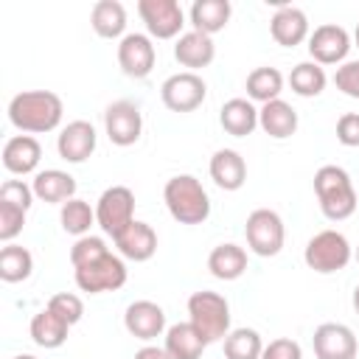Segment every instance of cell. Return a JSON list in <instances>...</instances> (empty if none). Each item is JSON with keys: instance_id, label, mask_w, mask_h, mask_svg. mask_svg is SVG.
<instances>
[{"instance_id": "cell-9", "label": "cell", "mask_w": 359, "mask_h": 359, "mask_svg": "<svg viewBox=\"0 0 359 359\" xmlns=\"http://www.w3.org/2000/svg\"><path fill=\"white\" fill-rule=\"evenodd\" d=\"M160 98L165 104V109L171 112H194L205 104L208 98V84L199 73H191V70H182V73H174L163 81L160 87Z\"/></svg>"}, {"instance_id": "cell-3", "label": "cell", "mask_w": 359, "mask_h": 359, "mask_svg": "<svg viewBox=\"0 0 359 359\" xmlns=\"http://www.w3.org/2000/svg\"><path fill=\"white\" fill-rule=\"evenodd\" d=\"M163 202L171 219L180 224H202L210 216V196L194 174L171 177L163 188Z\"/></svg>"}, {"instance_id": "cell-37", "label": "cell", "mask_w": 359, "mask_h": 359, "mask_svg": "<svg viewBox=\"0 0 359 359\" xmlns=\"http://www.w3.org/2000/svg\"><path fill=\"white\" fill-rule=\"evenodd\" d=\"M25 216H28V210L14 208V205H8V202H0V241H3V244H11V241L22 233Z\"/></svg>"}, {"instance_id": "cell-12", "label": "cell", "mask_w": 359, "mask_h": 359, "mask_svg": "<svg viewBox=\"0 0 359 359\" xmlns=\"http://www.w3.org/2000/svg\"><path fill=\"white\" fill-rule=\"evenodd\" d=\"M154 62H157V48L149 34L132 31L118 42V67L123 70V76L146 79L154 70Z\"/></svg>"}, {"instance_id": "cell-39", "label": "cell", "mask_w": 359, "mask_h": 359, "mask_svg": "<svg viewBox=\"0 0 359 359\" xmlns=\"http://www.w3.org/2000/svg\"><path fill=\"white\" fill-rule=\"evenodd\" d=\"M334 84H337V90H339L342 95L359 101V59L342 62V65L337 67V73H334Z\"/></svg>"}, {"instance_id": "cell-32", "label": "cell", "mask_w": 359, "mask_h": 359, "mask_svg": "<svg viewBox=\"0 0 359 359\" xmlns=\"http://www.w3.org/2000/svg\"><path fill=\"white\" fill-rule=\"evenodd\" d=\"M34 272V255L20 244H6L0 250V280L20 283L28 280Z\"/></svg>"}, {"instance_id": "cell-19", "label": "cell", "mask_w": 359, "mask_h": 359, "mask_svg": "<svg viewBox=\"0 0 359 359\" xmlns=\"http://www.w3.org/2000/svg\"><path fill=\"white\" fill-rule=\"evenodd\" d=\"M39 160H42V146L34 135H14L3 146V165L8 174H17V177L34 174Z\"/></svg>"}, {"instance_id": "cell-8", "label": "cell", "mask_w": 359, "mask_h": 359, "mask_svg": "<svg viewBox=\"0 0 359 359\" xmlns=\"http://www.w3.org/2000/svg\"><path fill=\"white\" fill-rule=\"evenodd\" d=\"M126 264L121 255L115 252H107L104 258L98 261H90L84 266H76L73 269V278H76V286L87 294H104V292H115L126 283Z\"/></svg>"}, {"instance_id": "cell-10", "label": "cell", "mask_w": 359, "mask_h": 359, "mask_svg": "<svg viewBox=\"0 0 359 359\" xmlns=\"http://www.w3.org/2000/svg\"><path fill=\"white\" fill-rule=\"evenodd\" d=\"M137 14L154 39H174L182 36L185 11L177 0H137Z\"/></svg>"}, {"instance_id": "cell-31", "label": "cell", "mask_w": 359, "mask_h": 359, "mask_svg": "<svg viewBox=\"0 0 359 359\" xmlns=\"http://www.w3.org/2000/svg\"><path fill=\"white\" fill-rule=\"evenodd\" d=\"M325 84H328V76H325L323 65H317V62H311V59L294 65L292 73H289V87H292V93L300 95V98H314V95H320V93L325 90Z\"/></svg>"}, {"instance_id": "cell-15", "label": "cell", "mask_w": 359, "mask_h": 359, "mask_svg": "<svg viewBox=\"0 0 359 359\" xmlns=\"http://www.w3.org/2000/svg\"><path fill=\"white\" fill-rule=\"evenodd\" d=\"M123 328L143 342L157 339L160 334H165V311L163 306H157L154 300H135L126 306L123 311Z\"/></svg>"}, {"instance_id": "cell-13", "label": "cell", "mask_w": 359, "mask_h": 359, "mask_svg": "<svg viewBox=\"0 0 359 359\" xmlns=\"http://www.w3.org/2000/svg\"><path fill=\"white\" fill-rule=\"evenodd\" d=\"M351 50V34L337 22H323L309 34V53L317 65H342Z\"/></svg>"}, {"instance_id": "cell-35", "label": "cell", "mask_w": 359, "mask_h": 359, "mask_svg": "<svg viewBox=\"0 0 359 359\" xmlns=\"http://www.w3.org/2000/svg\"><path fill=\"white\" fill-rule=\"evenodd\" d=\"M107 252H109V247H107V241H104L101 236H81V238H76V244L70 247V264H73V269H76V266H84V264H90V261L104 258Z\"/></svg>"}, {"instance_id": "cell-24", "label": "cell", "mask_w": 359, "mask_h": 359, "mask_svg": "<svg viewBox=\"0 0 359 359\" xmlns=\"http://www.w3.org/2000/svg\"><path fill=\"white\" fill-rule=\"evenodd\" d=\"M219 123L233 137H247L258 129V109L250 98H230L219 109Z\"/></svg>"}, {"instance_id": "cell-25", "label": "cell", "mask_w": 359, "mask_h": 359, "mask_svg": "<svg viewBox=\"0 0 359 359\" xmlns=\"http://www.w3.org/2000/svg\"><path fill=\"white\" fill-rule=\"evenodd\" d=\"M163 348L168 351L171 359H202L208 342L191 323H174V325L165 328Z\"/></svg>"}, {"instance_id": "cell-44", "label": "cell", "mask_w": 359, "mask_h": 359, "mask_svg": "<svg viewBox=\"0 0 359 359\" xmlns=\"http://www.w3.org/2000/svg\"><path fill=\"white\" fill-rule=\"evenodd\" d=\"M353 42H356V48H359V22H356V31H353Z\"/></svg>"}, {"instance_id": "cell-1", "label": "cell", "mask_w": 359, "mask_h": 359, "mask_svg": "<svg viewBox=\"0 0 359 359\" xmlns=\"http://www.w3.org/2000/svg\"><path fill=\"white\" fill-rule=\"evenodd\" d=\"M65 104L50 90H22L8 101V121L22 135H45L62 123Z\"/></svg>"}, {"instance_id": "cell-30", "label": "cell", "mask_w": 359, "mask_h": 359, "mask_svg": "<svg viewBox=\"0 0 359 359\" xmlns=\"http://www.w3.org/2000/svg\"><path fill=\"white\" fill-rule=\"evenodd\" d=\"M283 73L278 70V67H269V65H264V67H255L250 76H247V98L250 101H258V104H269V101H275V98H280V93H283Z\"/></svg>"}, {"instance_id": "cell-45", "label": "cell", "mask_w": 359, "mask_h": 359, "mask_svg": "<svg viewBox=\"0 0 359 359\" xmlns=\"http://www.w3.org/2000/svg\"><path fill=\"white\" fill-rule=\"evenodd\" d=\"M14 359H36V356H31V353H20V356H14Z\"/></svg>"}, {"instance_id": "cell-27", "label": "cell", "mask_w": 359, "mask_h": 359, "mask_svg": "<svg viewBox=\"0 0 359 359\" xmlns=\"http://www.w3.org/2000/svg\"><path fill=\"white\" fill-rule=\"evenodd\" d=\"M208 269L219 280H238L247 272V250L233 241L219 244L208 255Z\"/></svg>"}, {"instance_id": "cell-7", "label": "cell", "mask_w": 359, "mask_h": 359, "mask_svg": "<svg viewBox=\"0 0 359 359\" xmlns=\"http://www.w3.org/2000/svg\"><path fill=\"white\" fill-rule=\"evenodd\" d=\"M132 222H135V194H132V188H126V185L107 188L95 202V224L107 236L118 238Z\"/></svg>"}, {"instance_id": "cell-11", "label": "cell", "mask_w": 359, "mask_h": 359, "mask_svg": "<svg viewBox=\"0 0 359 359\" xmlns=\"http://www.w3.org/2000/svg\"><path fill=\"white\" fill-rule=\"evenodd\" d=\"M104 132L115 146H135L143 135L140 107L132 101H112L104 109Z\"/></svg>"}, {"instance_id": "cell-29", "label": "cell", "mask_w": 359, "mask_h": 359, "mask_svg": "<svg viewBox=\"0 0 359 359\" xmlns=\"http://www.w3.org/2000/svg\"><path fill=\"white\" fill-rule=\"evenodd\" d=\"M28 331H31V339H34L39 348L53 351V348H62V345L67 342V331H70V325H67L59 314H53V311L45 306L42 311H36V314L31 317Z\"/></svg>"}, {"instance_id": "cell-14", "label": "cell", "mask_w": 359, "mask_h": 359, "mask_svg": "<svg viewBox=\"0 0 359 359\" xmlns=\"http://www.w3.org/2000/svg\"><path fill=\"white\" fill-rule=\"evenodd\" d=\"M317 359H356L359 339L345 323H323L314 328L311 337Z\"/></svg>"}, {"instance_id": "cell-17", "label": "cell", "mask_w": 359, "mask_h": 359, "mask_svg": "<svg viewBox=\"0 0 359 359\" xmlns=\"http://www.w3.org/2000/svg\"><path fill=\"white\" fill-rule=\"evenodd\" d=\"M115 247H118V255L123 261H135V264H143L149 261L154 252H157V233L151 224L135 219L118 238H112Z\"/></svg>"}, {"instance_id": "cell-41", "label": "cell", "mask_w": 359, "mask_h": 359, "mask_svg": "<svg viewBox=\"0 0 359 359\" xmlns=\"http://www.w3.org/2000/svg\"><path fill=\"white\" fill-rule=\"evenodd\" d=\"M337 140L348 149L359 146V112H345L337 121Z\"/></svg>"}, {"instance_id": "cell-23", "label": "cell", "mask_w": 359, "mask_h": 359, "mask_svg": "<svg viewBox=\"0 0 359 359\" xmlns=\"http://www.w3.org/2000/svg\"><path fill=\"white\" fill-rule=\"evenodd\" d=\"M258 126L264 129V135H269L275 140H286V137H292L297 132V112L283 98H275L269 104H261Z\"/></svg>"}, {"instance_id": "cell-16", "label": "cell", "mask_w": 359, "mask_h": 359, "mask_svg": "<svg viewBox=\"0 0 359 359\" xmlns=\"http://www.w3.org/2000/svg\"><path fill=\"white\" fill-rule=\"evenodd\" d=\"M95 143H98V135L90 121H70L67 126H62L56 137V151L67 163H84L95 151Z\"/></svg>"}, {"instance_id": "cell-33", "label": "cell", "mask_w": 359, "mask_h": 359, "mask_svg": "<svg viewBox=\"0 0 359 359\" xmlns=\"http://www.w3.org/2000/svg\"><path fill=\"white\" fill-rule=\"evenodd\" d=\"M224 342V359H261L264 353V339L255 328H230V334L222 339Z\"/></svg>"}, {"instance_id": "cell-20", "label": "cell", "mask_w": 359, "mask_h": 359, "mask_svg": "<svg viewBox=\"0 0 359 359\" xmlns=\"http://www.w3.org/2000/svg\"><path fill=\"white\" fill-rule=\"evenodd\" d=\"M174 59L188 67L191 73L208 67L213 59H216V45H213V36L208 34H199V31H185L182 36H177L174 42Z\"/></svg>"}, {"instance_id": "cell-5", "label": "cell", "mask_w": 359, "mask_h": 359, "mask_svg": "<svg viewBox=\"0 0 359 359\" xmlns=\"http://www.w3.org/2000/svg\"><path fill=\"white\" fill-rule=\"evenodd\" d=\"M353 258V247L351 241L339 233V230H320L309 238L306 250H303V261L309 269H314L317 275H334L339 269H345Z\"/></svg>"}, {"instance_id": "cell-40", "label": "cell", "mask_w": 359, "mask_h": 359, "mask_svg": "<svg viewBox=\"0 0 359 359\" xmlns=\"http://www.w3.org/2000/svg\"><path fill=\"white\" fill-rule=\"evenodd\" d=\"M261 359H303V348L292 337H278L269 345H264Z\"/></svg>"}, {"instance_id": "cell-43", "label": "cell", "mask_w": 359, "mask_h": 359, "mask_svg": "<svg viewBox=\"0 0 359 359\" xmlns=\"http://www.w3.org/2000/svg\"><path fill=\"white\" fill-rule=\"evenodd\" d=\"M351 303H353V311L359 314V283H356V289H353V297H351Z\"/></svg>"}, {"instance_id": "cell-6", "label": "cell", "mask_w": 359, "mask_h": 359, "mask_svg": "<svg viewBox=\"0 0 359 359\" xmlns=\"http://www.w3.org/2000/svg\"><path fill=\"white\" fill-rule=\"evenodd\" d=\"M244 236H247V247L250 252L261 255V258H272L283 250V241H286V227H283V219L269 210V208H255L250 216H247V224H244Z\"/></svg>"}, {"instance_id": "cell-34", "label": "cell", "mask_w": 359, "mask_h": 359, "mask_svg": "<svg viewBox=\"0 0 359 359\" xmlns=\"http://www.w3.org/2000/svg\"><path fill=\"white\" fill-rule=\"evenodd\" d=\"M59 222H62V230L81 238V236H90V227L95 224V208H90V202L73 196L70 202L62 205L59 210Z\"/></svg>"}, {"instance_id": "cell-46", "label": "cell", "mask_w": 359, "mask_h": 359, "mask_svg": "<svg viewBox=\"0 0 359 359\" xmlns=\"http://www.w3.org/2000/svg\"><path fill=\"white\" fill-rule=\"evenodd\" d=\"M353 258H356V264H359V247H356V252H353Z\"/></svg>"}, {"instance_id": "cell-4", "label": "cell", "mask_w": 359, "mask_h": 359, "mask_svg": "<svg viewBox=\"0 0 359 359\" xmlns=\"http://www.w3.org/2000/svg\"><path fill=\"white\" fill-rule=\"evenodd\" d=\"M188 323L205 337V342H222L230 334V303L224 294L202 289L188 297Z\"/></svg>"}, {"instance_id": "cell-26", "label": "cell", "mask_w": 359, "mask_h": 359, "mask_svg": "<svg viewBox=\"0 0 359 359\" xmlns=\"http://www.w3.org/2000/svg\"><path fill=\"white\" fill-rule=\"evenodd\" d=\"M230 14H233L230 0H196L191 6V11H188L194 31L208 34V36L224 31L227 22H230Z\"/></svg>"}, {"instance_id": "cell-2", "label": "cell", "mask_w": 359, "mask_h": 359, "mask_svg": "<svg viewBox=\"0 0 359 359\" xmlns=\"http://www.w3.org/2000/svg\"><path fill=\"white\" fill-rule=\"evenodd\" d=\"M314 194L328 222H345L356 210V191L342 165H320L314 174Z\"/></svg>"}, {"instance_id": "cell-38", "label": "cell", "mask_w": 359, "mask_h": 359, "mask_svg": "<svg viewBox=\"0 0 359 359\" xmlns=\"http://www.w3.org/2000/svg\"><path fill=\"white\" fill-rule=\"evenodd\" d=\"M34 199H36L34 196V188L28 182H22V180H6L0 185V202H8V205L22 208V210H31Z\"/></svg>"}, {"instance_id": "cell-28", "label": "cell", "mask_w": 359, "mask_h": 359, "mask_svg": "<svg viewBox=\"0 0 359 359\" xmlns=\"http://www.w3.org/2000/svg\"><path fill=\"white\" fill-rule=\"evenodd\" d=\"M90 25L101 39H123L126 34V8L118 0H98L90 11Z\"/></svg>"}, {"instance_id": "cell-18", "label": "cell", "mask_w": 359, "mask_h": 359, "mask_svg": "<svg viewBox=\"0 0 359 359\" xmlns=\"http://www.w3.org/2000/svg\"><path fill=\"white\" fill-rule=\"evenodd\" d=\"M269 34H272V39H275L278 45H283V48H294V45L306 42L309 34H311L306 11L297 8V6H280V8L272 14V20H269Z\"/></svg>"}, {"instance_id": "cell-22", "label": "cell", "mask_w": 359, "mask_h": 359, "mask_svg": "<svg viewBox=\"0 0 359 359\" xmlns=\"http://www.w3.org/2000/svg\"><path fill=\"white\" fill-rule=\"evenodd\" d=\"M31 188H34V196L39 202H50V205H65L76 196V180L62 168L36 171Z\"/></svg>"}, {"instance_id": "cell-21", "label": "cell", "mask_w": 359, "mask_h": 359, "mask_svg": "<svg viewBox=\"0 0 359 359\" xmlns=\"http://www.w3.org/2000/svg\"><path fill=\"white\" fill-rule=\"evenodd\" d=\"M210 180L222 188V191H238L247 182V163L236 149H219L210 157Z\"/></svg>"}, {"instance_id": "cell-42", "label": "cell", "mask_w": 359, "mask_h": 359, "mask_svg": "<svg viewBox=\"0 0 359 359\" xmlns=\"http://www.w3.org/2000/svg\"><path fill=\"white\" fill-rule=\"evenodd\" d=\"M135 359H171V356H168V351L160 348V345H143V348L135 353Z\"/></svg>"}, {"instance_id": "cell-36", "label": "cell", "mask_w": 359, "mask_h": 359, "mask_svg": "<svg viewBox=\"0 0 359 359\" xmlns=\"http://www.w3.org/2000/svg\"><path fill=\"white\" fill-rule=\"evenodd\" d=\"M48 309H50L53 314H59L70 328L84 317V303H81V297L73 294V292H56V294L48 300Z\"/></svg>"}]
</instances>
